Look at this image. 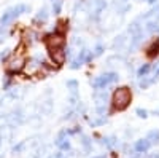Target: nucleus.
<instances>
[{
    "instance_id": "obj_1",
    "label": "nucleus",
    "mask_w": 159,
    "mask_h": 158,
    "mask_svg": "<svg viewBox=\"0 0 159 158\" xmlns=\"http://www.w3.org/2000/svg\"><path fill=\"white\" fill-rule=\"evenodd\" d=\"M130 101H132V93H130V89L127 86L118 88L113 93V98H111L115 110H124V109H127V105L130 104Z\"/></svg>"
},
{
    "instance_id": "obj_2",
    "label": "nucleus",
    "mask_w": 159,
    "mask_h": 158,
    "mask_svg": "<svg viewBox=\"0 0 159 158\" xmlns=\"http://www.w3.org/2000/svg\"><path fill=\"white\" fill-rule=\"evenodd\" d=\"M24 48H25V46L21 45V46L18 48V51H16V55L8 61V64H7V70H8L10 74H16V72H19V70L24 67V64H25Z\"/></svg>"
},
{
    "instance_id": "obj_3",
    "label": "nucleus",
    "mask_w": 159,
    "mask_h": 158,
    "mask_svg": "<svg viewBox=\"0 0 159 158\" xmlns=\"http://www.w3.org/2000/svg\"><path fill=\"white\" fill-rule=\"evenodd\" d=\"M45 45L49 51L52 50H59V48H64L65 45V38L62 34H57V32H52V34H48L45 35Z\"/></svg>"
},
{
    "instance_id": "obj_4",
    "label": "nucleus",
    "mask_w": 159,
    "mask_h": 158,
    "mask_svg": "<svg viewBox=\"0 0 159 158\" xmlns=\"http://www.w3.org/2000/svg\"><path fill=\"white\" fill-rule=\"evenodd\" d=\"M118 78H119V77H118V74H116V72L105 74V75H100V77L94 78V80H92V86H94L96 89H102V88H105L107 85H110V83L116 82Z\"/></svg>"
},
{
    "instance_id": "obj_5",
    "label": "nucleus",
    "mask_w": 159,
    "mask_h": 158,
    "mask_svg": "<svg viewBox=\"0 0 159 158\" xmlns=\"http://www.w3.org/2000/svg\"><path fill=\"white\" fill-rule=\"evenodd\" d=\"M92 53H89L88 50H81L80 51V55H78V58L72 62V69H78V67H81V65L84 64V62H88V61H91L92 59Z\"/></svg>"
},
{
    "instance_id": "obj_6",
    "label": "nucleus",
    "mask_w": 159,
    "mask_h": 158,
    "mask_svg": "<svg viewBox=\"0 0 159 158\" xmlns=\"http://www.w3.org/2000/svg\"><path fill=\"white\" fill-rule=\"evenodd\" d=\"M49 56H51L52 61H54V64L62 65V64L65 62V59H67V53H65L64 48H59V50H52V51H49Z\"/></svg>"
},
{
    "instance_id": "obj_7",
    "label": "nucleus",
    "mask_w": 159,
    "mask_h": 158,
    "mask_svg": "<svg viewBox=\"0 0 159 158\" xmlns=\"http://www.w3.org/2000/svg\"><path fill=\"white\" fill-rule=\"evenodd\" d=\"M94 99L97 102L99 112H103V104L107 102V91H97V93L94 94Z\"/></svg>"
},
{
    "instance_id": "obj_8",
    "label": "nucleus",
    "mask_w": 159,
    "mask_h": 158,
    "mask_svg": "<svg viewBox=\"0 0 159 158\" xmlns=\"http://www.w3.org/2000/svg\"><path fill=\"white\" fill-rule=\"evenodd\" d=\"M16 16H18V13L15 11V8H11V10H7L5 13H3V16H2V19H0V22H2L3 26H7V24H10L13 19H16Z\"/></svg>"
},
{
    "instance_id": "obj_9",
    "label": "nucleus",
    "mask_w": 159,
    "mask_h": 158,
    "mask_svg": "<svg viewBox=\"0 0 159 158\" xmlns=\"http://www.w3.org/2000/svg\"><path fill=\"white\" fill-rule=\"evenodd\" d=\"M159 55V40H153L147 46V56L148 58H156Z\"/></svg>"
},
{
    "instance_id": "obj_10",
    "label": "nucleus",
    "mask_w": 159,
    "mask_h": 158,
    "mask_svg": "<svg viewBox=\"0 0 159 158\" xmlns=\"http://www.w3.org/2000/svg\"><path fill=\"white\" fill-rule=\"evenodd\" d=\"M67 31H69V19H59L57 26H56V32L64 35Z\"/></svg>"
},
{
    "instance_id": "obj_11",
    "label": "nucleus",
    "mask_w": 159,
    "mask_h": 158,
    "mask_svg": "<svg viewBox=\"0 0 159 158\" xmlns=\"http://www.w3.org/2000/svg\"><path fill=\"white\" fill-rule=\"evenodd\" d=\"M135 149H137V152H147V150L150 149V141H148V139H140V141H137Z\"/></svg>"
},
{
    "instance_id": "obj_12",
    "label": "nucleus",
    "mask_w": 159,
    "mask_h": 158,
    "mask_svg": "<svg viewBox=\"0 0 159 158\" xmlns=\"http://www.w3.org/2000/svg\"><path fill=\"white\" fill-rule=\"evenodd\" d=\"M147 139L150 141V144H151V142H153V144H157V142H159V131H156V129L150 131Z\"/></svg>"
},
{
    "instance_id": "obj_13",
    "label": "nucleus",
    "mask_w": 159,
    "mask_h": 158,
    "mask_svg": "<svg viewBox=\"0 0 159 158\" xmlns=\"http://www.w3.org/2000/svg\"><path fill=\"white\" fill-rule=\"evenodd\" d=\"M56 144H57L62 150H69V149H70V142L65 141V139H62V136H59V139L56 141Z\"/></svg>"
},
{
    "instance_id": "obj_14",
    "label": "nucleus",
    "mask_w": 159,
    "mask_h": 158,
    "mask_svg": "<svg viewBox=\"0 0 159 158\" xmlns=\"http://www.w3.org/2000/svg\"><path fill=\"white\" fill-rule=\"evenodd\" d=\"M147 31H148V32H151V34L159 32V22H156V21L148 22V24H147Z\"/></svg>"
},
{
    "instance_id": "obj_15",
    "label": "nucleus",
    "mask_w": 159,
    "mask_h": 158,
    "mask_svg": "<svg viewBox=\"0 0 159 158\" xmlns=\"http://www.w3.org/2000/svg\"><path fill=\"white\" fill-rule=\"evenodd\" d=\"M46 18H48V11H46V8H42L38 11V15L35 16V21H46Z\"/></svg>"
},
{
    "instance_id": "obj_16",
    "label": "nucleus",
    "mask_w": 159,
    "mask_h": 158,
    "mask_svg": "<svg viewBox=\"0 0 159 158\" xmlns=\"http://www.w3.org/2000/svg\"><path fill=\"white\" fill-rule=\"evenodd\" d=\"M154 80H156V78H143V80L140 82V88H142V89H147Z\"/></svg>"
},
{
    "instance_id": "obj_17",
    "label": "nucleus",
    "mask_w": 159,
    "mask_h": 158,
    "mask_svg": "<svg viewBox=\"0 0 159 158\" xmlns=\"http://www.w3.org/2000/svg\"><path fill=\"white\" fill-rule=\"evenodd\" d=\"M150 69H151V67H150V64H143L142 67L139 69V77H145V75L150 72Z\"/></svg>"
},
{
    "instance_id": "obj_18",
    "label": "nucleus",
    "mask_w": 159,
    "mask_h": 158,
    "mask_svg": "<svg viewBox=\"0 0 159 158\" xmlns=\"http://www.w3.org/2000/svg\"><path fill=\"white\" fill-rule=\"evenodd\" d=\"M62 2H64V0H54V2H52V10H54V13H56V15H57V13H61Z\"/></svg>"
},
{
    "instance_id": "obj_19",
    "label": "nucleus",
    "mask_w": 159,
    "mask_h": 158,
    "mask_svg": "<svg viewBox=\"0 0 159 158\" xmlns=\"http://www.w3.org/2000/svg\"><path fill=\"white\" fill-rule=\"evenodd\" d=\"M67 88H70L73 93H75L76 88H78V82H76V80H69V82H67Z\"/></svg>"
},
{
    "instance_id": "obj_20",
    "label": "nucleus",
    "mask_w": 159,
    "mask_h": 158,
    "mask_svg": "<svg viewBox=\"0 0 159 158\" xmlns=\"http://www.w3.org/2000/svg\"><path fill=\"white\" fill-rule=\"evenodd\" d=\"M102 53H103V46H102V45H97L96 50H94V56H100Z\"/></svg>"
},
{
    "instance_id": "obj_21",
    "label": "nucleus",
    "mask_w": 159,
    "mask_h": 158,
    "mask_svg": "<svg viewBox=\"0 0 159 158\" xmlns=\"http://www.w3.org/2000/svg\"><path fill=\"white\" fill-rule=\"evenodd\" d=\"M137 115L142 117V118H147V117H148V112L145 110V109H137Z\"/></svg>"
},
{
    "instance_id": "obj_22",
    "label": "nucleus",
    "mask_w": 159,
    "mask_h": 158,
    "mask_svg": "<svg viewBox=\"0 0 159 158\" xmlns=\"http://www.w3.org/2000/svg\"><path fill=\"white\" fill-rule=\"evenodd\" d=\"M147 2H148V3H154V2H156V0H147Z\"/></svg>"
},
{
    "instance_id": "obj_23",
    "label": "nucleus",
    "mask_w": 159,
    "mask_h": 158,
    "mask_svg": "<svg viewBox=\"0 0 159 158\" xmlns=\"http://www.w3.org/2000/svg\"><path fill=\"white\" fill-rule=\"evenodd\" d=\"M92 158H105V156H92Z\"/></svg>"
},
{
    "instance_id": "obj_24",
    "label": "nucleus",
    "mask_w": 159,
    "mask_h": 158,
    "mask_svg": "<svg viewBox=\"0 0 159 158\" xmlns=\"http://www.w3.org/2000/svg\"><path fill=\"white\" fill-rule=\"evenodd\" d=\"M157 115H159V112H157Z\"/></svg>"
}]
</instances>
